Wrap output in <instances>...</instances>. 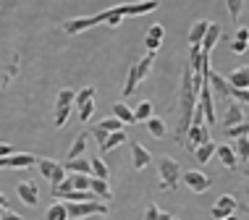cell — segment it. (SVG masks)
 Segmentation results:
<instances>
[{
    "label": "cell",
    "instance_id": "cell-1",
    "mask_svg": "<svg viewBox=\"0 0 249 220\" xmlns=\"http://www.w3.org/2000/svg\"><path fill=\"white\" fill-rule=\"evenodd\" d=\"M194 105H197V92L192 86V68L184 66V73H181V86H178V126H176V142H184L186 129L192 123V113Z\"/></svg>",
    "mask_w": 249,
    "mask_h": 220
},
{
    "label": "cell",
    "instance_id": "cell-2",
    "mask_svg": "<svg viewBox=\"0 0 249 220\" xmlns=\"http://www.w3.org/2000/svg\"><path fill=\"white\" fill-rule=\"evenodd\" d=\"M178 178H181V168L173 157H158V184H160V191H173L178 189Z\"/></svg>",
    "mask_w": 249,
    "mask_h": 220
},
{
    "label": "cell",
    "instance_id": "cell-3",
    "mask_svg": "<svg viewBox=\"0 0 249 220\" xmlns=\"http://www.w3.org/2000/svg\"><path fill=\"white\" fill-rule=\"evenodd\" d=\"M66 204V202H63ZM66 212H69V220H82V218H89V215H107L110 207L105 202H73V204H66Z\"/></svg>",
    "mask_w": 249,
    "mask_h": 220
},
{
    "label": "cell",
    "instance_id": "cell-4",
    "mask_svg": "<svg viewBox=\"0 0 249 220\" xmlns=\"http://www.w3.org/2000/svg\"><path fill=\"white\" fill-rule=\"evenodd\" d=\"M207 89H210L213 95V102H220V100H228V95H231V86H228L226 76H220L218 71H207Z\"/></svg>",
    "mask_w": 249,
    "mask_h": 220
},
{
    "label": "cell",
    "instance_id": "cell-5",
    "mask_svg": "<svg viewBox=\"0 0 249 220\" xmlns=\"http://www.w3.org/2000/svg\"><path fill=\"white\" fill-rule=\"evenodd\" d=\"M97 24H105V11L97 13V16H87V18H69V21L63 24V32L76 37V34H82V32L92 29V26H97Z\"/></svg>",
    "mask_w": 249,
    "mask_h": 220
},
{
    "label": "cell",
    "instance_id": "cell-6",
    "mask_svg": "<svg viewBox=\"0 0 249 220\" xmlns=\"http://www.w3.org/2000/svg\"><path fill=\"white\" fill-rule=\"evenodd\" d=\"M37 165H39V173H42V178H48L53 186H58V184L66 178V170H63V165H60L58 160L37 157Z\"/></svg>",
    "mask_w": 249,
    "mask_h": 220
},
{
    "label": "cell",
    "instance_id": "cell-7",
    "mask_svg": "<svg viewBox=\"0 0 249 220\" xmlns=\"http://www.w3.org/2000/svg\"><path fill=\"white\" fill-rule=\"evenodd\" d=\"M181 178H184V184L189 186V189L194 191V194H205V191L213 186L210 178H207L205 173H199V170H186Z\"/></svg>",
    "mask_w": 249,
    "mask_h": 220
},
{
    "label": "cell",
    "instance_id": "cell-8",
    "mask_svg": "<svg viewBox=\"0 0 249 220\" xmlns=\"http://www.w3.org/2000/svg\"><path fill=\"white\" fill-rule=\"evenodd\" d=\"M236 197H231V194H223V197H218V202H215V207H213V220H226V218H231L233 215V210H236Z\"/></svg>",
    "mask_w": 249,
    "mask_h": 220
},
{
    "label": "cell",
    "instance_id": "cell-9",
    "mask_svg": "<svg viewBox=\"0 0 249 220\" xmlns=\"http://www.w3.org/2000/svg\"><path fill=\"white\" fill-rule=\"evenodd\" d=\"M158 8V0H142V3H126V5H118V13L121 16H142V13H152Z\"/></svg>",
    "mask_w": 249,
    "mask_h": 220
},
{
    "label": "cell",
    "instance_id": "cell-10",
    "mask_svg": "<svg viewBox=\"0 0 249 220\" xmlns=\"http://www.w3.org/2000/svg\"><path fill=\"white\" fill-rule=\"evenodd\" d=\"M16 191H18V199H21L26 207H35V204L39 202V189H37V184H32V181H21Z\"/></svg>",
    "mask_w": 249,
    "mask_h": 220
},
{
    "label": "cell",
    "instance_id": "cell-11",
    "mask_svg": "<svg viewBox=\"0 0 249 220\" xmlns=\"http://www.w3.org/2000/svg\"><path fill=\"white\" fill-rule=\"evenodd\" d=\"M247 121V108H241L239 102H233V105H228V110H226V116H223V129H231V126H239V123H244Z\"/></svg>",
    "mask_w": 249,
    "mask_h": 220
},
{
    "label": "cell",
    "instance_id": "cell-12",
    "mask_svg": "<svg viewBox=\"0 0 249 220\" xmlns=\"http://www.w3.org/2000/svg\"><path fill=\"white\" fill-rule=\"evenodd\" d=\"M218 39H220V26L218 24H210V26H207V32H205V37H202V42H199L202 55L210 58V52H213L215 45H218Z\"/></svg>",
    "mask_w": 249,
    "mask_h": 220
},
{
    "label": "cell",
    "instance_id": "cell-13",
    "mask_svg": "<svg viewBox=\"0 0 249 220\" xmlns=\"http://www.w3.org/2000/svg\"><path fill=\"white\" fill-rule=\"evenodd\" d=\"M131 160H134V170H144L147 165H150L152 155H150L147 147H142L139 142H131Z\"/></svg>",
    "mask_w": 249,
    "mask_h": 220
},
{
    "label": "cell",
    "instance_id": "cell-14",
    "mask_svg": "<svg viewBox=\"0 0 249 220\" xmlns=\"http://www.w3.org/2000/svg\"><path fill=\"white\" fill-rule=\"evenodd\" d=\"M89 191L95 194V199H100V202H110L113 199V191H110V184L103 181V178H92L89 176Z\"/></svg>",
    "mask_w": 249,
    "mask_h": 220
},
{
    "label": "cell",
    "instance_id": "cell-15",
    "mask_svg": "<svg viewBox=\"0 0 249 220\" xmlns=\"http://www.w3.org/2000/svg\"><path fill=\"white\" fill-rule=\"evenodd\" d=\"M215 155H218V160L226 165L228 170H236V168H239L236 152H233V147H231V144H220V147H215Z\"/></svg>",
    "mask_w": 249,
    "mask_h": 220
},
{
    "label": "cell",
    "instance_id": "cell-16",
    "mask_svg": "<svg viewBox=\"0 0 249 220\" xmlns=\"http://www.w3.org/2000/svg\"><path fill=\"white\" fill-rule=\"evenodd\" d=\"M163 34H165V29H163V24H152L150 29H147V50L150 52H155L160 48V45H163Z\"/></svg>",
    "mask_w": 249,
    "mask_h": 220
},
{
    "label": "cell",
    "instance_id": "cell-17",
    "mask_svg": "<svg viewBox=\"0 0 249 220\" xmlns=\"http://www.w3.org/2000/svg\"><path fill=\"white\" fill-rule=\"evenodd\" d=\"M226 82H228L231 89H247V86H249V68H247V66H241V68H236L231 76H226Z\"/></svg>",
    "mask_w": 249,
    "mask_h": 220
},
{
    "label": "cell",
    "instance_id": "cell-18",
    "mask_svg": "<svg viewBox=\"0 0 249 220\" xmlns=\"http://www.w3.org/2000/svg\"><path fill=\"white\" fill-rule=\"evenodd\" d=\"M60 165H63V170H66V173H79V176H92V170H89V160H84V157L69 160V163H60Z\"/></svg>",
    "mask_w": 249,
    "mask_h": 220
},
{
    "label": "cell",
    "instance_id": "cell-19",
    "mask_svg": "<svg viewBox=\"0 0 249 220\" xmlns=\"http://www.w3.org/2000/svg\"><path fill=\"white\" fill-rule=\"evenodd\" d=\"M124 142H129L126 131H113V134H107V139H105L103 144H100V152H113L116 147H121Z\"/></svg>",
    "mask_w": 249,
    "mask_h": 220
},
{
    "label": "cell",
    "instance_id": "cell-20",
    "mask_svg": "<svg viewBox=\"0 0 249 220\" xmlns=\"http://www.w3.org/2000/svg\"><path fill=\"white\" fill-rule=\"evenodd\" d=\"M35 163H37V157L35 155H26V152H21V155H8V168H16V170L32 168Z\"/></svg>",
    "mask_w": 249,
    "mask_h": 220
},
{
    "label": "cell",
    "instance_id": "cell-21",
    "mask_svg": "<svg viewBox=\"0 0 249 220\" xmlns=\"http://www.w3.org/2000/svg\"><path fill=\"white\" fill-rule=\"evenodd\" d=\"M87 144H89V134H79L76 139H73L71 150H69V160L82 157V155H84V150H87Z\"/></svg>",
    "mask_w": 249,
    "mask_h": 220
},
{
    "label": "cell",
    "instance_id": "cell-22",
    "mask_svg": "<svg viewBox=\"0 0 249 220\" xmlns=\"http://www.w3.org/2000/svg\"><path fill=\"white\" fill-rule=\"evenodd\" d=\"M207 26H210V21H205V18H199V21L192 26V29H189V48H192V45H199V42H202Z\"/></svg>",
    "mask_w": 249,
    "mask_h": 220
},
{
    "label": "cell",
    "instance_id": "cell-23",
    "mask_svg": "<svg viewBox=\"0 0 249 220\" xmlns=\"http://www.w3.org/2000/svg\"><path fill=\"white\" fill-rule=\"evenodd\" d=\"M113 118H118L121 123H134V113H131V108L126 102H116L113 105Z\"/></svg>",
    "mask_w": 249,
    "mask_h": 220
},
{
    "label": "cell",
    "instance_id": "cell-24",
    "mask_svg": "<svg viewBox=\"0 0 249 220\" xmlns=\"http://www.w3.org/2000/svg\"><path fill=\"white\" fill-rule=\"evenodd\" d=\"M215 155V142H205V144H199L197 150H194V157H197V163L199 165H205V163H210V157Z\"/></svg>",
    "mask_w": 249,
    "mask_h": 220
},
{
    "label": "cell",
    "instance_id": "cell-25",
    "mask_svg": "<svg viewBox=\"0 0 249 220\" xmlns=\"http://www.w3.org/2000/svg\"><path fill=\"white\" fill-rule=\"evenodd\" d=\"M152 61H155V52H147V55H144L139 63H134V71H137V79H139V82H142V79H147V73H150V68H152Z\"/></svg>",
    "mask_w": 249,
    "mask_h": 220
},
{
    "label": "cell",
    "instance_id": "cell-26",
    "mask_svg": "<svg viewBox=\"0 0 249 220\" xmlns=\"http://www.w3.org/2000/svg\"><path fill=\"white\" fill-rule=\"evenodd\" d=\"M89 170H92V178H103V181H107V176H110V170H107V165H105V160H89Z\"/></svg>",
    "mask_w": 249,
    "mask_h": 220
},
{
    "label": "cell",
    "instance_id": "cell-27",
    "mask_svg": "<svg viewBox=\"0 0 249 220\" xmlns=\"http://www.w3.org/2000/svg\"><path fill=\"white\" fill-rule=\"evenodd\" d=\"M45 220H69V212H66L63 202H53L50 210L45 212Z\"/></svg>",
    "mask_w": 249,
    "mask_h": 220
},
{
    "label": "cell",
    "instance_id": "cell-28",
    "mask_svg": "<svg viewBox=\"0 0 249 220\" xmlns=\"http://www.w3.org/2000/svg\"><path fill=\"white\" fill-rule=\"evenodd\" d=\"M134 113V123H144L147 118H152V102H139Z\"/></svg>",
    "mask_w": 249,
    "mask_h": 220
},
{
    "label": "cell",
    "instance_id": "cell-29",
    "mask_svg": "<svg viewBox=\"0 0 249 220\" xmlns=\"http://www.w3.org/2000/svg\"><path fill=\"white\" fill-rule=\"evenodd\" d=\"M144 123H147V129H150V134H152L155 139L165 136V131H168V129H165V121H160V118H155V116H152V118H147Z\"/></svg>",
    "mask_w": 249,
    "mask_h": 220
},
{
    "label": "cell",
    "instance_id": "cell-30",
    "mask_svg": "<svg viewBox=\"0 0 249 220\" xmlns=\"http://www.w3.org/2000/svg\"><path fill=\"white\" fill-rule=\"evenodd\" d=\"M236 160H241V165H247V160H249V136H241L236 139Z\"/></svg>",
    "mask_w": 249,
    "mask_h": 220
},
{
    "label": "cell",
    "instance_id": "cell-31",
    "mask_svg": "<svg viewBox=\"0 0 249 220\" xmlns=\"http://www.w3.org/2000/svg\"><path fill=\"white\" fill-rule=\"evenodd\" d=\"M89 100H95V86H84V89H79L76 95H73V105L82 108V105L89 102Z\"/></svg>",
    "mask_w": 249,
    "mask_h": 220
},
{
    "label": "cell",
    "instance_id": "cell-32",
    "mask_svg": "<svg viewBox=\"0 0 249 220\" xmlns=\"http://www.w3.org/2000/svg\"><path fill=\"white\" fill-rule=\"evenodd\" d=\"M97 126H100V129H103V131H107V134H113V131H124V123H121L118 121V118H103V121H97Z\"/></svg>",
    "mask_w": 249,
    "mask_h": 220
},
{
    "label": "cell",
    "instance_id": "cell-33",
    "mask_svg": "<svg viewBox=\"0 0 249 220\" xmlns=\"http://www.w3.org/2000/svg\"><path fill=\"white\" fill-rule=\"evenodd\" d=\"M139 79H137V71H134V66L129 68V76H126V84H124V97H131L134 89H137Z\"/></svg>",
    "mask_w": 249,
    "mask_h": 220
},
{
    "label": "cell",
    "instance_id": "cell-34",
    "mask_svg": "<svg viewBox=\"0 0 249 220\" xmlns=\"http://www.w3.org/2000/svg\"><path fill=\"white\" fill-rule=\"evenodd\" d=\"M226 131V136L228 139H241V136H247L249 134V123H239V126H231V129H223Z\"/></svg>",
    "mask_w": 249,
    "mask_h": 220
},
{
    "label": "cell",
    "instance_id": "cell-35",
    "mask_svg": "<svg viewBox=\"0 0 249 220\" xmlns=\"http://www.w3.org/2000/svg\"><path fill=\"white\" fill-rule=\"evenodd\" d=\"M226 8H228V13H231L233 21H239L241 8H244V0H226Z\"/></svg>",
    "mask_w": 249,
    "mask_h": 220
},
{
    "label": "cell",
    "instance_id": "cell-36",
    "mask_svg": "<svg viewBox=\"0 0 249 220\" xmlns=\"http://www.w3.org/2000/svg\"><path fill=\"white\" fill-rule=\"evenodd\" d=\"M71 105H73V89H60L55 108H71Z\"/></svg>",
    "mask_w": 249,
    "mask_h": 220
},
{
    "label": "cell",
    "instance_id": "cell-37",
    "mask_svg": "<svg viewBox=\"0 0 249 220\" xmlns=\"http://www.w3.org/2000/svg\"><path fill=\"white\" fill-rule=\"evenodd\" d=\"M92 116H95V100H89V102H84L79 108V118L82 121H92Z\"/></svg>",
    "mask_w": 249,
    "mask_h": 220
},
{
    "label": "cell",
    "instance_id": "cell-38",
    "mask_svg": "<svg viewBox=\"0 0 249 220\" xmlns=\"http://www.w3.org/2000/svg\"><path fill=\"white\" fill-rule=\"evenodd\" d=\"M69 116H71V108H55V126H58V129H63V126H66Z\"/></svg>",
    "mask_w": 249,
    "mask_h": 220
},
{
    "label": "cell",
    "instance_id": "cell-39",
    "mask_svg": "<svg viewBox=\"0 0 249 220\" xmlns=\"http://www.w3.org/2000/svg\"><path fill=\"white\" fill-rule=\"evenodd\" d=\"M228 97H236L241 108H247V105H249V92L247 89H231V95H228Z\"/></svg>",
    "mask_w": 249,
    "mask_h": 220
},
{
    "label": "cell",
    "instance_id": "cell-40",
    "mask_svg": "<svg viewBox=\"0 0 249 220\" xmlns=\"http://www.w3.org/2000/svg\"><path fill=\"white\" fill-rule=\"evenodd\" d=\"M158 215H160L158 204H147V210H144V220H158Z\"/></svg>",
    "mask_w": 249,
    "mask_h": 220
},
{
    "label": "cell",
    "instance_id": "cell-41",
    "mask_svg": "<svg viewBox=\"0 0 249 220\" xmlns=\"http://www.w3.org/2000/svg\"><path fill=\"white\" fill-rule=\"evenodd\" d=\"M92 136H95V142H97V144H103L105 139H107V131H103V129H100V126L95 123V129H92Z\"/></svg>",
    "mask_w": 249,
    "mask_h": 220
},
{
    "label": "cell",
    "instance_id": "cell-42",
    "mask_svg": "<svg viewBox=\"0 0 249 220\" xmlns=\"http://www.w3.org/2000/svg\"><path fill=\"white\" fill-rule=\"evenodd\" d=\"M231 50L236 52V55H244V52H247V42H239V39H233V42H231Z\"/></svg>",
    "mask_w": 249,
    "mask_h": 220
},
{
    "label": "cell",
    "instance_id": "cell-43",
    "mask_svg": "<svg viewBox=\"0 0 249 220\" xmlns=\"http://www.w3.org/2000/svg\"><path fill=\"white\" fill-rule=\"evenodd\" d=\"M247 34H249V32H247V26H239V29H236V34H233V39H239V42H247Z\"/></svg>",
    "mask_w": 249,
    "mask_h": 220
},
{
    "label": "cell",
    "instance_id": "cell-44",
    "mask_svg": "<svg viewBox=\"0 0 249 220\" xmlns=\"http://www.w3.org/2000/svg\"><path fill=\"white\" fill-rule=\"evenodd\" d=\"M0 220H24V218H21V215H16V212L3 210V215H0Z\"/></svg>",
    "mask_w": 249,
    "mask_h": 220
},
{
    "label": "cell",
    "instance_id": "cell-45",
    "mask_svg": "<svg viewBox=\"0 0 249 220\" xmlns=\"http://www.w3.org/2000/svg\"><path fill=\"white\" fill-rule=\"evenodd\" d=\"M8 155H13L11 147H8V144H0V157H8Z\"/></svg>",
    "mask_w": 249,
    "mask_h": 220
},
{
    "label": "cell",
    "instance_id": "cell-46",
    "mask_svg": "<svg viewBox=\"0 0 249 220\" xmlns=\"http://www.w3.org/2000/svg\"><path fill=\"white\" fill-rule=\"evenodd\" d=\"M158 220H173V215H171V212H160Z\"/></svg>",
    "mask_w": 249,
    "mask_h": 220
},
{
    "label": "cell",
    "instance_id": "cell-47",
    "mask_svg": "<svg viewBox=\"0 0 249 220\" xmlns=\"http://www.w3.org/2000/svg\"><path fill=\"white\" fill-rule=\"evenodd\" d=\"M0 207H5V194L0 191Z\"/></svg>",
    "mask_w": 249,
    "mask_h": 220
},
{
    "label": "cell",
    "instance_id": "cell-48",
    "mask_svg": "<svg viewBox=\"0 0 249 220\" xmlns=\"http://www.w3.org/2000/svg\"><path fill=\"white\" fill-rule=\"evenodd\" d=\"M5 82H8V79H5V76H0V89L5 86Z\"/></svg>",
    "mask_w": 249,
    "mask_h": 220
},
{
    "label": "cell",
    "instance_id": "cell-49",
    "mask_svg": "<svg viewBox=\"0 0 249 220\" xmlns=\"http://www.w3.org/2000/svg\"><path fill=\"white\" fill-rule=\"evenodd\" d=\"M226 220H236V218H233V215H231V218H226Z\"/></svg>",
    "mask_w": 249,
    "mask_h": 220
},
{
    "label": "cell",
    "instance_id": "cell-50",
    "mask_svg": "<svg viewBox=\"0 0 249 220\" xmlns=\"http://www.w3.org/2000/svg\"><path fill=\"white\" fill-rule=\"evenodd\" d=\"M0 61H3V50H0Z\"/></svg>",
    "mask_w": 249,
    "mask_h": 220
},
{
    "label": "cell",
    "instance_id": "cell-51",
    "mask_svg": "<svg viewBox=\"0 0 249 220\" xmlns=\"http://www.w3.org/2000/svg\"><path fill=\"white\" fill-rule=\"evenodd\" d=\"M3 210H5V207H0V215H3Z\"/></svg>",
    "mask_w": 249,
    "mask_h": 220
},
{
    "label": "cell",
    "instance_id": "cell-52",
    "mask_svg": "<svg viewBox=\"0 0 249 220\" xmlns=\"http://www.w3.org/2000/svg\"><path fill=\"white\" fill-rule=\"evenodd\" d=\"M173 220H178V218H173Z\"/></svg>",
    "mask_w": 249,
    "mask_h": 220
}]
</instances>
